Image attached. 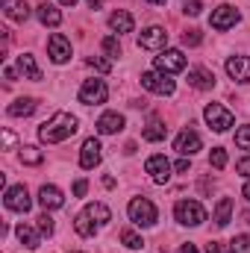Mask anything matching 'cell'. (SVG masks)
I'll return each instance as SVG.
<instances>
[{"mask_svg":"<svg viewBox=\"0 0 250 253\" xmlns=\"http://www.w3.org/2000/svg\"><path fill=\"white\" fill-rule=\"evenodd\" d=\"M200 42H203L200 30H186V33H183V44H188V47H197Z\"/></svg>","mask_w":250,"mask_h":253,"instance_id":"d590c367","label":"cell"},{"mask_svg":"<svg viewBox=\"0 0 250 253\" xmlns=\"http://www.w3.org/2000/svg\"><path fill=\"white\" fill-rule=\"evenodd\" d=\"M106 97H109V88H106L103 80H85L80 85V103H85V106L106 103Z\"/></svg>","mask_w":250,"mask_h":253,"instance_id":"5b68a950","label":"cell"},{"mask_svg":"<svg viewBox=\"0 0 250 253\" xmlns=\"http://www.w3.org/2000/svg\"><path fill=\"white\" fill-rule=\"evenodd\" d=\"M100 150H103V147H100L97 138H85V141H83V150H80V165H83L85 171L97 168V165H100V156H103Z\"/></svg>","mask_w":250,"mask_h":253,"instance_id":"7c38bea8","label":"cell"},{"mask_svg":"<svg viewBox=\"0 0 250 253\" xmlns=\"http://www.w3.org/2000/svg\"><path fill=\"white\" fill-rule=\"evenodd\" d=\"M39 203L50 212V209H59L65 203V197H62V191L56 189V186H42L39 189Z\"/></svg>","mask_w":250,"mask_h":253,"instance_id":"d6986e66","label":"cell"},{"mask_svg":"<svg viewBox=\"0 0 250 253\" xmlns=\"http://www.w3.org/2000/svg\"><path fill=\"white\" fill-rule=\"evenodd\" d=\"M3 203H6V209H12V212H30V206H33L27 186H12V189H6Z\"/></svg>","mask_w":250,"mask_h":253,"instance_id":"30bf717a","label":"cell"},{"mask_svg":"<svg viewBox=\"0 0 250 253\" xmlns=\"http://www.w3.org/2000/svg\"><path fill=\"white\" fill-rule=\"evenodd\" d=\"M165 132H168V126L162 124V121H150V124L144 126L141 138H144V141H162V138H165Z\"/></svg>","mask_w":250,"mask_h":253,"instance_id":"4316f807","label":"cell"},{"mask_svg":"<svg viewBox=\"0 0 250 253\" xmlns=\"http://www.w3.org/2000/svg\"><path fill=\"white\" fill-rule=\"evenodd\" d=\"M18 71H21L27 80H33V83L42 80V71H39V65H36V59H33L30 53H21V56H18Z\"/></svg>","mask_w":250,"mask_h":253,"instance_id":"603a6c76","label":"cell"},{"mask_svg":"<svg viewBox=\"0 0 250 253\" xmlns=\"http://www.w3.org/2000/svg\"><path fill=\"white\" fill-rule=\"evenodd\" d=\"M85 215H88L94 224H109V221H112V212H109V206H103V203H88V206H85Z\"/></svg>","mask_w":250,"mask_h":253,"instance_id":"cb8c5ba5","label":"cell"},{"mask_svg":"<svg viewBox=\"0 0 250 253\" xmlns=\"http://www.w3.org/2000/svg\"><path fill=\"white\" fill-rule=\"evenodd\" d=\"M188 85L197 88V91H209L215 85V74L209 68H191L188 71Z\"/></svg>","mask_w":250,"mask_h":253,"instance_id":"2e32d148","label":"cell"},{"mask_svg":"<svg viewBox=\"0 0 250 253\" xmlns=\"http://www.w3.org/2000/svg\"><path fill=\"white\" fill-rule=\"evenodd\" d=\"M109 27H112L115 33H132L135 21H132V15H129L126 9H118V12H112V15H109Z\"/></svg>","mask_w":250,"mask_h":253,"instance_id":"ffe728a7","label":"cell"},{"mask_svg":"<svg viewBox=\"0 0 250 253\" xmlns=\"http://www.w3.org/2000/svg\"><path fill=\"white\" fill-rule=\"evenodd\" d=\"M36 106H39V103H36L33 97H18L15 103H9V109H6V112H9L12 118H27V115H33V112H36Z\"/></svg>","mask_w":250,"mask_h":253,"instance_id":"7402d4cb","label":"cell"},{"mask_svg":"<svg viewBox=\"0 0 250 253\" xmlns=\"http://www.w3.org/2000/svg\"><path fill=\"white\" fill-rule=\"evenodd\" d=\"M39 21L44 27H59L62 24V12L53 3H39Z\"/></svg>","mask_w":250,"mask_h":253,"instance_id":"44dd1931","label":"cell"},{"mask_svg":"<svg viewBox=\"0 0 250 253\" xmlns=\"http://www.w3.org/2000/svg\"><path fill=\"white\" fill-rule=\"evenodd\" d=\"M242 194H245V197H248V200H250V183H248V186H245V189H242Z\"/></svg>","mask_w":250,"mask_h":253,"instance_id":"f6af8a7d","label":"cell"},{"mask_svg":"<svg viewBox=\"0 0 250 253\" xmlns=\"http://www.w3.org/2000/svg\"><path fill=\"white\" fill-rule=\"evenodd\" d=\"M153 65H156L159 74H177V71L186 68V56H183V50H162L153 59Z\"/></svg>","mask_w":250,"mask_h":253,"instance_id":"9c48e42d","label":"cell"},{"mask_svg":"<svg viewBox=\"0 0 250 253\" xmlns=\"http://www.w3.org/2000/svg\"><path fill=\"white\" fill-rule=\"evenodd\" d=\"M74 230H77L83 239H88V236H94V221H91L85 212H80V215L74 218Z\"/></svg>","mask_w":250,"mask_h":253,"instance_id":"83f0119b","label":"cell"},{"mask_svg":"<svg viewBox=\"0 0 250 253\" xmlns=\"http://www.w3.org/2000/svg\"><path fill=\"white\" fill-rule=\"evenodd\" d=\"M126 212H129V221L138 224V227H153L156 224V206L147 197H132Z\"/></svg>","mask_w":250,"mask_h":253,"instance_id":"7a4b0ae2","label":"cell"},{"mask_svg":"<svg viewBox=\"0 0 250 253\" xmlns=\"http://www.w3.org/2000/svg\"><path fill=\"white\" fill-rule=\"evenodd\" d=\"M0 6H3V15H6L9 21L24 24V21L30 18V6H27L24 0H0Z\"/></svg>","mask_w":250,"mask_h":253,"instance_id":"e0dca14e","label":"cell"},{"mask_svg":"<svg viewBox=\"0 0 250 253\" xmlns=\"http://www.w3.org/2000/svg\"><path fill=\"white\" fill-rule=\"evenodd\" d=\"M209 165L212 168H227V150L224 147H212V153H209Z\"/></svg>","mask_w":250,"mask_h":253,"instance_id":"4dcf8cb0","label":"cell"},{"mask_svg":"<svg viewBox=\"0 0 250 253\" xmlns=\"http://www.w3.org/2000/svg\"><path fill=\"white\" fill-rule=\"evenodd\" d=\"M74 253H80V251H74Z\"/></svg>","mask_w":250,"mask_h":253,"instance_id":"681fc988","label":"cell"},{"mask_svg":"<svg viewBox=\"0 0 250 253\" xmlns=\"http://www.w3.org/2000/svg\"><path fill=\"white\" fill-rule=\"evenodd\" d=\"M239 9L236 6H218V9H212V18H209V27L212 30H218V33H224V30H230V27H236L239 24Z\"/></svg>","mask_w":250,"mask_h":253,"instance_id":"8992f818","label":"cell"},{"mask_svg":"<svg viewBox=\"0 0 250 253\" xmlns=\"http://www.w3.org/2000/svg\"><path fill=\"white\" fill-rule=\"evenodd\" d=\"M77 126H80V121L71 112H56L50 121H44V124L39 126V138L44 144H59V141L71 138L77 132Z\"/></svg>","mask_w":250,"mask_h":253,"instance_id":"6da1fadb","label":"cell"},{"mask_svg":"<svg viewBox=\"0 0 250 253\" xmlns=\"http://www.w3.org/2000/svg\"><path fill=\"white\" fill-rule=\"evenodd\" d=\"M18 239H21V245L24 248H30V251H36L39 248V236H36V230L33 227H27V224H18Z\"/></svg>","mask_w":250,"mask_h":253,"instance_id":"484cf974","label":"cell"},{"mask_svg":"<svg viewBox=\"0 0 250 253\" xmlns=\"http://www.w3.org/2000/svg\"><path fill=\"white\" fill-rule=\"evenodd\" d=\"M200 9H203L200 0H183V12L186 15H200Z\"/></svg>","mask_w":250,"mask_h":253,"instance_id":"74e56055","label":"cell"},{"mask_svg":"<svg viewBox=\"0 0 250 253\" xmlns=\"http://www.w3.org/2000/svg\"><path fill=\"white\" fill-rule=\"evenodd\" d=\"M203 118H206V124L212 126L215 132H227L230 126L236 124V115H233L227 106H221V103H209V106L203 109Z\"/></svg>","mask_w":250,"mask_h":253,"instance_id":"277c9868","label":"cell"},{"mask_svg":"<svg viewBox=\"0 0 250 253\" xmlns=\"http://www.w3.org/2000/svg\"><path fill=\"white\" fill-rule=\"evenodd\" d=\"M144 171L150 174V180L156 183V186H165L168 180H171V162L162 156V153H156V156H150L147 162H144Z\"/></svg>","mask_w":250,"mask_h":253,"instance_id":"ba28073f","label":"cell"},{"mask_svg":"<svg viewBox=\"0 0 250 253\" xmlns=\"http://www.w3.org/2000/svg\"><path fill=\"white\" fill-rule=\"evenodd\" d=\"M100 47L106 50V56H109V59H115V56H121V42H118L115 36H106V39L100 42Z\"/></svg>","mask_w":250,"mask_h":253,"instance_id":"f546056e","label":"cell"},{"mask_svg":"<svg viewBox=\"0 0 250 253\" xmlns=\"http://www.w3.org/2000/svg\"><path fill=\"white\" fill-rule=\"evenodd\" d=\"M236 171H239L242 177H250V156H245V159H239V165H236Z\"/></svg>","mask_w":250,"mask_h":253,"instance_id":"f35d334b","label":"cell"},{"mask_svg":"<svg viewBox=\"0 0 250 253\" xmlns=\"http://www.w3.org/2000/svg\"><path fill=\"white\" fill-rule=\"evenodd\" d=\"M21 162H24V165H42V162H44V156H42V150H39V147L24 144V147H21Z\"/></svg>","mask_w":250,"mask_h":253,"instance_id":"f1b7e54d","label":"cell"},{"mask_svg":"<svg viewBox=\"0 0 250 253\" xmlns=\"http://www.w3.org/2000/svg\"><path fill=\"white\" fill-rule=\"evenodd\" d=\"M88 6H100V0H88Z\"/></svg>","mask_w":250,"mask_h":253,"instance_id":"c3c4849f","label":"cell"},{"mask_svg":"<svg viewBox=\"0 0 250 253\" xmlns=\"http://www.w3.org/2000/svg\"><path fill=\"white\" fill-rule=\"evenodd\" d=\"M174 218L183 224V227H200L206 221V209L197 203V200H180L174 206Z\"/></svg>","mask_w":250,"mask_h":253,"instance_id":"3957f363","label":"cell"},{"mask_svg":"<svg viewBox=\"0 0 250 253\" xmlns=\"http://www.w3.org/2000/svg\"><path fill=\"white\" fill-rule=\"evenodd\" d=\"M147 3H153V6H165V0H147Z\"/></svg>","mask_w":250,"mask_h":253,"instance_id":"bcb514c9","label":"cell"},{"mask_svg":"<svg viewBox=\"0 0 250 253\" xmlns=\"http://www.w3.org/2000/svg\"><path fill=\"white\" fill-rule=\"evenodd\" d=\"M85 189H88V183H85V180H77V183H74V194H77V197H83Z\"/></svg>","mask_w":250,"mask_h":253,"instance_id":"ab89813d","label":"cell"},{"mask_svg":"<svg viewBox=\"0 0 250 253\" xmlns=\"http://www.w3.org/2000/svg\"><path fill=\"white\" fill-rule=\"evenodd\" d=\"M88 65H91L94 71H100V74H109V71H112V62L103 59V56H88Z\"/></svg>","mask_w":250,"mask_h":253,"instance_id":"e575fe53","label":"cell"},{"mask_svg":"<svg viewBox=\"0 0 250 253\" xmlns=\"http://www.w3.org/2000/svg\"><path fill=\"white\" fill-rule=\"evenodd\" d=\"M39 230H42V236H53V218L47 215V209H44V215L39 218Z\"/></svg>","mask_w":250,"mask_h":253,"instance_id":"8d00e7d4","label":"cell"},{"mask_svg":"<svg viewBox=\"0 0 250 253\" xmlns=\"http://www.w3.org/2000/svg\"><path fill=\"white\" fill-rule=\"evenodd\" d=\"M230 218H233V200H230V197H221V200H218V209H215V224L224 230V227L230 224Z\"/></svg>","mask_w":250,"mask_h":253,"instance_id":"d4e9b609","label":"cell"},{"mask_svg":"<svg viewBox=\"0 0 250 253\" xmlns=\"http://www.w3.org/2000/svg\"><path fill=\"white\" fill-rule=\"evenodd\" d=\"M47 53H50V59L56 65H65L71 59V42L65 39L62 33H53L50 42H47Z\"/></svg>","mask_w":250,"mask_h":253,"instance_id":"4fadbf2b","label":"cell"},{"mask_svg":"<svg viewBox=\"0 0 250 253\" xmlns=\"http://www.w3.org/2000/svg\"><path fill=\"white\" fill-rule=\"evenodd\" d=\"M121 245H124V248H129V251H138L144 242H141V236H138V233H132V230H124V233H121Z\"/></svg>","mask_w":250,"mask_h":253,"instance_id":"1f68e13d","label":"cell"},{"mask_svg":"<svg viewBox=\"0 0 250 253\" xmlns=\"http://www.w3.org/2000/svg\"><path fill=\"white\" fill-rule=\"evenodd\" d=\"M177 253H200V251H197V248H194L191 242H186V245H183V248H180Z\"/></svg>","mask_w":250,"mask_h":253,"instance_id":"7bdbcfd3","label":"cell"},{"mask_svg":"<svg viewBox=\"0 0 250 253\" xmlns=\"http://www.w3.org/2000/svg\"><path fill=\"white\" fill-rule=\"evenodd\" d=\"M236 147H242V150H250V124H248V126H239V129H236Z\"/></svg>","mask_w":250,"mask_h":253,"instance_id":"836d02e7","label":"cell"},{"mask_svg":"<svg viewBox=\"0 0 250 253\" xmlns=\"http://www.w3.org/2000/svg\"><path fill=\"white\" fill-rule=\"evenodd\" d=\"M141 85L153 94H174V80H168V74H159V71H147L141 74Z\"/></svg>","mask_w":250,"mask_h":253,"instance_id":"52a82bcc","label":"cell"},{"mask_svg":"<svg viewBox=\"0 0 250 253\" xmlns=\"http://www.w3.org/2000/svg\"><path fill=\"white\" fill-rule=\"evenodd\" d=\"M206 253H224V245L221 242H209L206 245Z\"/></svg>","mask_w":250,"mask_h":253,"instance_id":"60d3db41","label":"cell"},{"mask_svg":"<svg viewBox=\"0 0 250 253\" xmlns=\"http://www.w3.org/2000/svg\"><path fill=\"white\" fill-rule=\"evenodd\" d=\"M59 3H62V6H74V3H77V0H59Z\"/></svg>","mask_w":250,"mask_h":253,"instance_id":"7dc6e473","label":"cell"},{"mask_svg":"<svg viewBox=\"0 0 250 253\" xmlns=\"http://www.w3.org/2000/svg\"><path fill=\"white\" fill-rule=\"evenodd\" d=\"M230 253H250V236H236L230 242Z\"/></svg>","mask_w":250,"mask_h":253,"instance_id":"d6a6232c","label":"cell"},{"mask_svg":"<svg viewBox=\"0 0 250 253\" xmlns=\"http://www.w3.org/2000/svg\"><path fill=\"white\" fill-rule=\"evenodd\" d=\"M165 44H168V33L162 27H147L138 36V47H144V50H162Z\"/></svg>","mask_w":250,"mask_h":253,"instance_id":"8fae6325","label":"cell"},{"mask_svg":"<svg viewBox=\"0 0 250 253\" xmlns=\"http://www.w3.org/2000/svg\"><path fill=\"white\" fill-rule=\"evenodd\" d=\"M174 168H177V171H180V174H186V171H188V159H180V162H177V165H174Z\"/></svg>","mask_w":250,"mask_h":253,"instance_id":"ee69618b","label":"cell"},{"mask_svg":"<svg viewBox=\"0 0 250 253\" xmlns=\"http://www.w3.org/2000/svg\"><path fill=\"white\" fill-rule=\"evenodd\" d=\"M200 147H203V141H200V135H197L194 129H183V132L177 135V141H174V150L183 153V156H194Z\"/></svg>","mask_w":250,"mask_h":253,"instance_id":"5bb4252c","label":"cell"},{"mask_svg":"<svg viewBox=\"0 0 250 253\" xmlns=\"http://www.w3.org/2000/svg\"><path fill=\"white\" fill-rule=\"evenodd\" d=\"M3 144H6V147H12V144H15V135H12L9 129H3Z\"/></svg>","mask_w":250,"mask_h":253,"instance_id":"b9f144b4","label":"cell"},{"mask_svg":"<svg viewBox=\"0 0 250 253\" xmlns=\"http://www.w3.org/2000/svg\"><path fill=\"white\" fill-rule=\"evenodd\" d=\"M121 129H124V115H118V112H103L97 118V132L100 135H112V132H121Z\"/></svg>","mask_w":250,"mask_h":253,"instance_id":"ac0fdd59","label":"cell"},{"mask_svg":"<svg viewBox=\"0 0 250 253\" xmlns=\"http://www.w3.org/2000/svg\"><path fill=\"white\" fill-rule=\"evenodd\" d=\"M227 74L236 83H250V56H230L227 59Z\"/></svg>","mask_w":250,"mask_h":253,"instance_id":"9a60e30c","label":"cell"}]
</instances>
